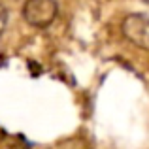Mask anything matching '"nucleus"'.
Returning a JSON list of instances; mask_svg holds the SVG:
<instances>
[{
	"label": "nucleus",
	"mask_w": 149,
	"mask_h": 149,
	"mask_svg": "<svg viewBox=\"0 0 149 149\" xmlns=\"http://www.w3.org/2000/svg\"><path fill=\"white\" fill-rule=\"evenodd\" d=\"M57 13V6L53 0H29L25 6V17L32 25H47Z\"/></svg>",
	"instance_id": "1"
},
{
	"label": "nucleus",
	"mask_w": 149,
	"mask_h": 149,
	"mask_svg": "<svg viewBox=\"0 0 149 149\" xmlns=\"http://www.w3.org/2000/svg\"><path fill=\"white\" fill-rule=\"evenodd\" d=\"M123 30L134 44L149 49V17H146V15H130L125 21Z\"/></svg>",
	"instance_id": "2"
},
{
	"label": "nucleus",
	"mask_w": 149,
	"mask_h": 149,
	"mask_svg": "<svg viewBox=\"0 0 149 149\" xmlns=\"http://www.w3.org/2000/svg\"><path fill=\"white\" fill-rule=\"evenodd\" d=\"M4 23H6V13H4V10H2V8H0V30H2Z\"/></svg>",
	"instance_id": "3"
}]
</instances>
